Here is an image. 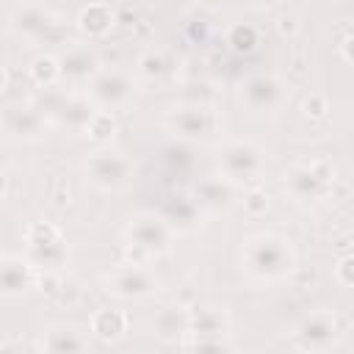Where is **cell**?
I'll return each mask as SVG.
<instances>
[{"label": "cell", "instance_id": "obj_1", "mask_svg": "<svg viewBox=\"0 0 354 354\" xmlns=\"http://www.w3.org/2000/svg\"><path fill=\"white\" fill-rule=\"evenodd\" d=\"M241 271L260 285L285 282L296 271V249L290 238L277 232H254L241 243Z\"/></svg>", "mask_w": 354, "mask_h": 354}, {"label": "cell", "instance_id": "obj_2", "mask_svg": "<svg viewBox=\"0 0 354 354\" xmlns=\"http://www.w3.org/2000/svg\"><path fill=\"white\" fill-rule=\"evenodd\" d=\"M174 227L166 221V216H158L152 210H138L124 224V246L130 254V263L147 266L152 257L163 254L171 246Z\"/></svg>", "mask_w": 354, "mask_h": 354}, {"label": "cell", "instance_id": "obj_3", "mask_svg": "<svg viewBox=\"0 0 354 354\" xmlns=\"http://www.w3.org/2000/svg\"><path fill=\"white\" fill-rule=\"evenodd\" d=\"M8 28L30 44H64L66 39L64 17L41 3H17L8 11Z\"/></svg>", "mask_w": 354, "mask_h": 354}, {"label": "cell", "instance_id": "obj_4", "mask_svg": "<svg viewBox=\"0 0 354 354\" xmlns=\"http://www.w3.org/2000/svg\"><path fill=\"white\" fill-rule=\"evenodd\" d=\"M216 169H218V177L230 185L257 183L266 171V149L249 138L224 141L216 155Z\"/></svg>", "mask_w": 354, "mask_h": 354}, {"label": "cell", "instance_id": "obj_5", "mask_svg": "<svg viewBox=\"0 0 354 354\" xmlns=\"http://www.w3.org/2000/svg\"><path fill=\"white\" fill-rule=\"evenodd\" d=\"M138 80L130 69L124 66H100L97 75L86 83V97L91 100V105L97 111H105V113H113V111H122L127 108L136 94H138Z\"/></svg>", "mask_w": 354, "mask_h": 354}, {"label": "cell", "instance_id": "obj_6", "mask_svg": "<svg viewBox=\"0 0 354 354\" xmlns=\"http://www.w3.org/2000/svg\"><path fill=\"white\" fill-rule=\"evenodd\" d=\"M163 127L180 141H207L221 130L213 102H180L163 113Z\"/></svg>", "mask_w": 354, "mask_h": 354}, {"label": "cell", "instance_id": "obj_7", "mask_svg": "<svg viewBox=\"0 0 354 354\" xmlns=\"http://www.w3.org/2000/svg\"><path fill=\"white\" fill-rule=\"evenodd\" d=\"M290 100V86L277 72H254L238 86V102L254 116H274Z\"/></svg>", "mask_w": 354, "mask_h": 354}, {"label": "cell", "instance_id": "obj_8", "mask_svg": "<svg viewBox=\"0 0 354 354\" xmlns=\"http://www.w3.org/2000/svg\"><path fill=\"white\" fill-rule=\"evenodd\" d=\"M340 332V318L332 310L318 307L290 326V343L299 354H329L337 346Z\"/></svg>", "mask_w": 354, "mask_h": 354}, {"label": "cell", "instance_id": "obj_9", "mask_svg": "<svg viewBox=\"0 0 354 354\" xmlns=\"http://www.w3.org/2000/svg\"><path fill=\"white\" fill-rule=\"evenodd\" d=\"M335 185V166L326 158H307L290 166V171L285 174V191L307 205V202H318L324 199Z\"/></svg>", "mask_w": 354, "mask_h": 354}, {"label": "cell", "instance_id": "obj_10", "mask_svg": "<svg viewBox=\"0 0 354 354\" xmlns=\"http://www.w3.org/2000/svg\"><path fill=\"white\" fill-rule=\"evenodd\" d=\"M25 260L39 271H58L69 260V246L64 232L50 221H33L25 232Z\"/></svg>", "mask_w": 354, "mask_h": 354}, {"label": "cell", "instance_id": "obj_11", "mask_svg": "<svg viewBox=\"0 0 354 354\" xmlns=\"http://www.w3.org/2000/svg\"><path fill=\"white\" fill-rule=\"evenodd\" d=\"M83 174H86V180L97 191L116 194V191L130 185V180H133V160L127 155H122V152H113V149H97V152H91L86 158Z\"/></svg>", "mask_w": 354, "mask_h": 354}, {"label": "cell", "instance_id": "obj_12", "mask_svg": "<svg viewBox=\"0 0 354 354\" xmlns=\"http://www.w3.org/2000/svg\"><path fill=\"white\" fill-rule=\"evenodd\" d=\"M39 111L44 113V119H50L66 130H75V133H86L91 119L97 116V108L91 105V100L77 91H55L44 100V105Z\"/></svg>", "mask_w": 354, "mask_h": 354}, {"label": "cell", "instance_id": "obj_13", "mask_svg": "<svg viewBox=\"0 0 354 354\" xmlns=\"http://www.w3.org/2000/svg\"><path fill=\"white\" fill-rule=\"evenodd\" d=\"M102 288H105V293H111L116 299H147V296L158 293L160 279L155 277V271L149 266L124 263V266L111 268L102 277Z\"/></svg>", "mask_w": 354, "mask_h": 354}, {"label": "cell", "instance_id": "obj_14", "mask_svg": "<svg viewBox=\"0 0 354 354\" xmlns=\"http://www.w3.org/2000/svg\"><path fill=\"white\" fill-rule=\"evenodd\" d=\"M47 130V119L36 105L11 102L0 108V133L11 141H41Z\"/></svg>", "mask_w": 354, "mask_h": 354}, {"label": "cell", "instance_id": "obj_15", "mask_svg": "<svg viewBox=\"0 0 354 354\" xmlns=\"http://www.w3.org/2000/svg\"><path fill=\"white\" fill-rule=\"evenodd\" d=\"M177 66H180V58H177L174 50L149 44L138 53L133 75H136L138 83H166L177 75Z\"/></svg>", "mask_w": 354, "mask_h": 354}, {"label": "cell", "instance_id": "obj_16", "mask_svg": "<svg viewBox=\"0 0 354 354\" xmlns=\"http://www.w3.org/2000/svg\"><path fill=\"white\" fill-rule=\"evenodd\" d=\"M91 335L86 329H80L77 324H50L41 332L39 340V351L41 354H88L91 348Z\"/></svg>", "mask_w": 354, "mask_h": 354}, {"label": "cell", "instance_id": "obj_17", "mask_svg": "<svg viewBox=\"0 0 354 354\" xmlns=\"http://www.w3.org/2000/svg\"><path fill=\"white\" fill-rule=\"evenodd\" d=\"M230 335V315L224 307L216 304H202L188 310V321H185V337H205V340H227Z\"/></svg>", "mask_w": 354, "mask_h": 354}, {"label": "cell", "instance_id": "obj_18", "mask_svg": "<svg viewBox=\"0 0 354 354\" xmlns=\"http://www.w3.org/2000/svg\"><path fill=\"white\" fill-rule=\"evenodd\" d=\"M36 285V268L22 254L0 257V296L19 299Z\"/></svg>", "mask_w": 354, "mask_h": 354}, {"label": "cell", "instance_id": "obj_19", "mask_svg": "<svg viewBox=\"0 0 354 354\" xmlns=\"http://www.w3.org/2000/svg\"><path fill=\"white\" fill-rule=\"evenodd\" d=\"M58 58V69H61V80H69V83H75V86H86L94 75H97V69H100V61H97V55L88 50V47H83V44H72V47H66L61 55H55Z\"/></svg>", "mask_w": 354, "mask_h": 354}, {"label": "cell", "instance_id": "obj_20", "mask_svg": "<svg viewBox=\"0 0 354 354\" xmlns=\"http://www.w3.org/2000/svg\"><path fill=\"white\" fill-rule=\"evenodd\" d=\"M127 324H130V318H127L124 310H119V307H100L88 318V335H94V337H100L105 343H113V340L124 337Z\"/></svg>", "mask_w": 354, "mask_h": 354}, {"label": "cell", "instance_id": "obj_21", "mask_svg": "<svg viewBox=\"0 0 354 354\" xmlns=\"http://www.w3.org/2000/svg\"><path fill=\"white\" fill-rule=\"evenodd\" d=\"M77 28L88 36H105L113 22H116V11L108 6V3H88L77 11Z\"/></svg>", "mask_w": 354, "mask_h": 354}, {"label": "cell", "instance_id": "obj_22", "mask_svg": "<svg viewBox=\"0 0 354 354\" xmlns=\"http://www.w3.org/2000/svg\"><path fill=\"white\" fill-rule=\"evenodd\" d=\"M224 41H227V47H230L232 53L246 55V53H252V50L257 47L260 33H257V28L249 25V22H235V25H230V28L224 30Z\"/></svg>", "mask_w": 354, "mask_h": 354}, {"label": "cell", "instance_id": "obj_23", "mask_svg": "<svg viewBox=\"0 0 354 354\" xmlns=\"http://www.w3.org/2000/svg\"><path fill=\"white\" fill-rule=\"evenodd\" d=\"M30 77L36 86L41 88H53L58 80H61V69H58V58L53 53H44V55H36L30 61Z\"/></svg>", "mask_w": 354, "mask_h": 354}, {"label": "cell", "instance_id": "obj_24", "mask_svg": "<svg viewBox=\"0 0 354 354\" xmlns=\"http://www.w3.org/2000/svg\"><path fill=\"white\" fill-rule=\"evenodd\" d=\"M185 321H188V310L185 307H166L158 315L155 326H158L160 337H177V335L185 337Z\"/></svg>", "mask_w": 354, "mask_h": 354}, {"label": "cell", "instance_id": "obj_25", "mask_svg": "<svg viewBox=\"0 0 354 354\" xmlns=\"http://www.w3.org/2000/svg\"><path fill=\"white\" fill-rule=\"evenodd\" d=\"M183 354H232V348L227 340L188 337V340H183Z\"/></svg>", "mask_w": 354, "mask_h": 354}, {"label": "cell", "instance_id": "obj_26", "mask_svg": "<svg viewBox=\"0 0 354 354\" xmlns=\"http://www.w3.org/2000/svg\"><path fill=\"white\" fill-rule=\"evenodd\" d=\"M326 111H329V102H326V97L318 94V91H313V94L301 102V113L310 116V119H324Z\"/></svg>", "mask_w": 354, "mask_h": 354}, {"label": "cell", "instance_id": "obj_27", "mask_svg": "<svg viewBox=\"0 0 354 354\" xmlns=\"http://www.w3.org/2000/svg\"><path fill=\"white\" fill-rule=\"evenodd\" d=\"M113 127H116V124H113V116L105 113V111H97V116L91 119V124H88L86 133H88L91 138H108V136L113 133Z\"/></svg>", "mask_w": 354, "mask_h": 354}, {"label": "cell", "instance_id": "obj_28", "mask_svg": "<svg viewBox=\"0 0 354 354\" xmlns=\"http://www.w3.org/2000/svg\"><path fill=\"white\" fill-rule=\"evenodd\" d=\"M354 260H351V254H343L337 263H335V268H332V277L343 285V288H351V282H354V266H351Z\"/></svg>", "mask_w": 354, "mask_h": 354}, {"label": "cell", "instance_id": "obj_29", "mask_svg": "<svg viewBox=\"0 0 354 354\" xmlns=\"http://www.w3.org/2000/svg\"><path fill=\"white\" fill-rule=\"evenodd\" d=\"M6 83H8V75H6V66L0 64V91L6 88Z\"/></svg>", "mask_w": 354, "mask_h": 354}, {"label": "cell", "instance_id": "obj_30", "mask_svg": "<svg viewBox=\"0 0 354 354\" xmlns=\"http://www.w3.org/2000/svg\"><path fill=\"white\" fill-rule=\"evenodd\" d=\"M6 191V174H3V169H0V194Z\"/></svg>", "mask_w": 354, "mask_h": 354}, {"label": "cell", "instance_id": "obj_31", "mask_svg": "<svg viewBox=\"0 0 354 354\" xmlns=\"http://www.w3.org/2000/svg\"><path fill=\"white\" fill-rule=\"evenodd\" d=\"M243 354H254V351H243Z\"/></svg>", "mask_w": 354, "mask_h": 354}, {"label": "cell", "instance_id": "obj_32", "mask_svg": "<svg viewBox=\"0 0 354 354\" xmlns=\"http://www.w3.org/2000/svg\"><path fill=\"white\" fill-rule=\"evenodd\" d=\"M33 354H41V351H33Z\"/></svg>", "mask_w": 354, "mask_h": 354}]
</instances>
